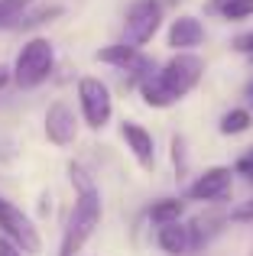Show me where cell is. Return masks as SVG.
I'll return each instance as SVG.
<instances>
[{
    "mask_svg": "<svg viewBox=\"0 0 253 256\" xmlns=\"http://www.w3.org/2000/svg\"><path fill=\"white\" fill-rule=\"evenodd\" d=\"M98 224H101V198H98V192H94V188L78 192L75 208H72V218H68V227H65V237H62V250H58V256H75V253H82V246L91 240V234L98 230Z\"/></svg>",
    "mask_w": 253,
    "mask_h": 256,
    "instance_id": "6da1fadb",
    "label": "cell"
},
{
    "mask_svg": "<svg viewBox=\"0 0 253 256\" xmlns=\"http://www.w3.org/2000/svg\"><path fill=\"white\" fill-rule=\"evenodd\" d=\"M52 65H56V49H52L49 39L36 36L20 49L16 65H13V82L20 88H36L49 78Z\"/></svg>",
    "mask_w": 253,
    "mask_h": 256,
    "instance_id": "7a4b0ae2",
    "label": "cell"
},
{
    "mask_svg": "<svg viewBox=\"0 0 253 256\" xmlns=\"http://www.w3.org/2000/svg\"><path fill=\"white\" fill-rule=\"evenodd\" d=\"M156 75H159V82H162V88L172 94V100H178L202 82L204 58H198L195 52H178L176 58H169V62L156 72Z\"/></svg>",
    "mask_w": 253,
    "mask_h": 256,
    "instance_id": "3957f363",
    "label": "cell"
},
{
    "mask_svg": "<svg viewBox=\"0 0 253 256\" xmlns=\"http://www.w3.org/2000/svg\"><path fill=\"white\" fill-rule=\"evenodd\" d=\"M162 26V0H133L124 20V42L126 46H146Z\"/></svg>",
    "mask_w": 253,
    "mask_h": 256,
    "instance_id": "277c9868",
    "label": "cell"
},
{
    "mask_svg": "<svg viewBox=\"0 0 253 256\" xmlns=\"http://www.w3.org/2000/svg\"><path fill=\"white\" fill-rule=\"evenodd\" d=\"M0 230H4V237L10 244H16L20 250L30 253V256H36L42 250V240H39V230L32 227V220L6 198H0Z\"/></svg>",
    "mask_w": 253,
    "mask_h": 256,
    "instance_id": "5b68a950",
    "label": "cell"
},
{
    "mask_svg": "<svg viewBox=\"0 0 253 256\" xmlns=\"http://www.w3.org/2000/svg\"><path fill=\"white\" fill-rule=\"evenodd\" d=\"M78 104H82L84 124L91 130H101L110 124V114H114V98H110L108 84L98 82V78H82L78 82Z\"/></svg>",
    "mask_w": 253,
    "mask_h": 256,
    "instance_id": "8992f818",
    "label": "cell"
},
{
    "mask_svg": "<svg viewBox=\"0 0 253 256\" xmlns=\"http://www.w3.org/2000/svg\"><path fill=\"white\" fill-rule=\"evenodd\" d=\"M94 58H98V62H104V65H114V68L130 72L136 82H143L150 72H156V68H152V62L136 49V46H126V42L104 46V49H98V56H94Z\"/></svg>",
    "mask_w": 253,
    "mask_h": 256,
    "instance_id": "52a82bcc",
    "label": "cell"
},
{
    "mask_svg": "<svg viewBox=\"0 0 253 256\" xmlns=\"http://www.w3.org/2000/svg\"><path fill=\"white\" fill-rule=\"evenodd\" d=\"M46 136H49V143H56V146H72L75 143L78 120H75V110H72L65 100L49 104V110H46Z\"/></svg>",
    "mask_w": 253,
    "mask_h": 256,
    "instance_id": "ba28073f",
    "label": "cell"
},
{
    "mask_svg": "<svg viewBox=\"0 0 253 256\" xmlns=\"http://www.w3.org/2000/svg\"><path fill=\"white\" fill-rule=\"evenodd\" d=\"M230 182H234V172L228 166H214L204 175H198L188 188V198L195 201H218V198H228L230 194Z\"/></svg>",
    "mask_w": 253,
    "mask_h": 256,
    "instance_id": "9c48e42d",
    "label": "cell"
},
{
    "mask_svg": "<svg viewBox=\"0 0 253 256\" xmlns=\"http://www.w3.org/2000/svg\"><path fill=\"white\" fill-rule=\"evenodd\" d=\"M120 136L126 140V150L136 156V162L143 166V169H152V166H156V152H152V133L146 130V126L133 124V120H124Z\"/></svg>",
    "mask_w": 253,
    "mask_h": 256,
    "instance_id": "30bf717a",
    "label": "cell"
},
{
    "mask_svg": "<svg viewBox=\"0 0 253 256\" xmlns=\"http://www.w3.org/2000/svg\"><path fill=\"white\" fill-rule=\"evenodd\" d=\"M204 42V26H202V20L198 16H178V20H172V26H169V46L176 52H188V49H195V46H202Z\"/></svg>",
    "mask_w": 253,
    "mask_h": 256,
    "instance_id": "8fae6325",
    "label": "cell"
},
{
    "mask_svg": "<svg viewBox=\"0 0 253 256\" xmlns=\"http://www.w3.org/2000/svg\"><path fill=\"white\" fill-rule=\"evenodd\" d=\"M156 244L162 246V253L182 256V253H188V246H192V230L185 224H178V220H172V224H159Z\"/></svg>",
    "mask_w": 253,
    "mask_h": 256,
    "instance_id": "7c38bea8",
    "label": "cell"
},
{
    "mask_svg": "<svg viewBox=\"0 0 253 256\" xmlns=\"http://www.w3.org/2000/svg\"><path fill=\"white\" fill-rule=\"evenodd\" d=\"M140 94H143V100L150 107H169V104H176V100H172V94L162 88V82H159L156 72H150V75L140 82Z\"/></svg>",
    "mask_w": 253,
    "mask_h": 256,
    "instance_id": "4fadbf2b",
    "label": "cell"
},
{
    "mask_svg": "<svg viewBox=\"0 0 253 256\" xmlns=\"http://www.w3.org/2000/svg\"><path fill=\"white\" fill-rule=\"evenodd\" d=\"M182 211H185V204L178 198H162L150 208V220L152 224H172V220L182 218Z\"/></svg>",
    "mask_w": 253,
    "mask_h": 256,
    "instance_id": "5bb4252c",
    "label": "cell"
},
{
    "mask_svg": "<svg viewBox=\"0 0 253 256\" xmlns=\"http://www.w3.org/2000/svg\"><path fill=\"white\" fill-rule=\"evenodd\" d=\"M36 0H0V30H13Z\"/></svg>",
    "mask_w": 253,
    "mask_h": 256,
    "instance_id": "9a60e30c",
    "label": "cell"
},
{
    "mask_svg": "<svg viewBox=\"0 0 253 256\" xmlns=\"http://www.w3.org/2000/svg\"><path fill=\"white\" fill-rule=\"evenodd\" d=\"M250 124H253V114L244 110V107H237V110H228L221 117V133L224 136H234V133L250 130Z\"/></svg>",
    "mask_w": 253,
    "mask_h": 256,
    "instance_id": "2e32d148",
    "label": "cell"
},
{
    "mask_svg": "<svg viewBox=\"0 0 253 256\" xmlns=\"http://www.w3.org/2000/svg\"><path fill=\"white\" fill-rule=\"evenodd\" d=\"M218 13L230 23H240V20L253 16V0H221L218 4Z\"/></svg>",
    "mask_w": 253,
    "mask_h": 256,
    "instance_id": "e0dca14e",
    "label": "cell"
},
{
    "mask_svg": "<svg viewBox=\"0 0 253 256\" xmlns=\"http://www.w3.org/2000/svg\"><path fill=\"white\" fill-rule=\"evenodd\" d=\"M58 13H62L58 4H52V6H30V10L23 13V20H20L13 30H30V26H39V23H46V20L58 16Z\"/></svg>",
    "mask_w": 253,
    "mask_h": 256,
    "instance_id": "ac0fdd59",
    "label": "cell"
},
{
    "mask_svg": "<svg viewBox=\"0 0 253 256\" xmlns=\"http://www.w3.org/2000/svg\"><path fill=\"white\" fill-rule=\"evenodd\" d=\"M234 49L244 52V56H250V62H253V32H244V36H237V39H234Z\"/></svg>",
    "mask_w": 253,
    "mask_h": 256,
    "instance_id": "d6986e66",
    "label": "cell"
},
{
    "mask_svg": "<svg viewBox=\"0 0 253 256\" xmlns=\"http://www.w3.org/2000/svg\"><path fill=\"white\" fill-rule=\"evenodd\" d=\"M0 256H23V250L16 244H10L6 237H0Z\"/></svg>",
    "mask_w": 253,
    "mask_h": 256,
    "instance_id": "ffe728a7",
    "label": "cell"
},
{
    "mask_svg": "<svg viewBox=\"0 0 253 256\" xmlns=\"http://www.w3.org/2000/svg\"><path fill=\"white\" fill-rule=\"evenodd\" d=\"M234 218H237V220H253V198H250V204H247V208H240V211L234 214Z\"/></svg>",
    "mask_w": 253,
    "mask_h": 256,
    "instance_id": "44dd1931",
    "label": "cell"
},
{
    "mask_svg": "<svg viewBox=\"0 0 253 256\" xmlns=\"http://www.w3.org/2000/svg\"><path fill=\"white\" fill-rule=\"evenodd\" d=\"M10 78H13V72L6 68V65H0V88H4L6 82H10Z\"/></svg>",
    "mask_w": 253,
    "mask_h": 256,
    "instance_id": "7402d4cb",
    "label": "cell"
},
{
    "mask_svg": "<svg viewBox=\"0 0 253 256\" xmlns=\"http://www.w3.org/2000/svg\"><path fill=\"white\" fill-rule=\"evenodd\" d=\"M247 98H250V104H253V82H250V88H247Z\"/></svg>",
    "mask_w": 253,
    "mask_h": 256,
    "instance_id": "603a6c76",
    "label": "cell"
}]
</instances>
